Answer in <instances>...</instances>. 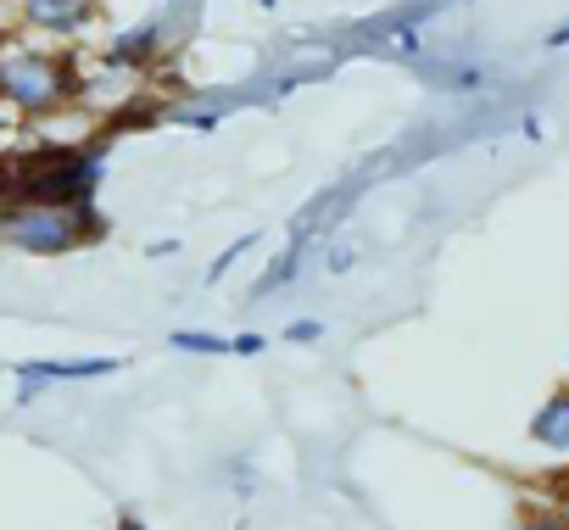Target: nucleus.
Instances as JSON below:
<instances>
[{
    "instance_id": "f257e3e1",
    "label": "nucleus",
    "mask_w": 569,
    "mask_h": 530,
    "mask_svg": "<svg viewBox=\"0 0 569 530\" xmlns=\"http://www.w3.org/2000/svg\"><path fill=\"white\" fill-rule=\"evenodd\" d=\"M107 140L90 146H40L29 157L0 162V201H40V207H96Z\"/></svg>"
},
{
    "instance_id": "f03ea898",
    "label": "nucleus",
    "mask_w": 569,
    "mask_h": 530,
    "mask_svg": "<svg viewBox=\"0 0 569 530\" xmlns=\"http://www.w3.org/2000/svg\"><path fill=\"white\" fill-rule=\"evenodd\" d=\"M84 73L68 51H46L29 40H0V107L18 118H57L68 107H79Z\"/></svg>"
},
{
    "instance_id": "7ed1b4c3",
    "label": "nucleus",
    "mask_w": 569,
    "mask_h": 530,
    "mask_svg": "<svg viewBox=\"0 0 569 530\" xmlns=\"http://www.w3.org/2000/svg\"><path fill=\"white\" fill-rule=\"evenodd\" d=\"M107 234V218L96 207H40V201H7L0 240L29 257H68Z\"/></svg>"
},
{
    "instance_id": "20e7f679",
    "label": "nucleus",
    "mask_w": 569,
    "mask_h": 530,
    "mask_svg": "<svg viewBox=\"0 0 569 530\" xmlns=\"http://www.w3.org/2000/svg\"><path fill=\"white\" fill-rule=\"evenodd\" d=\"M18 7H23L18 12L23 29L40 40H79L101 18V0H18Z\"/></svg>"
},
{
    "instance_id": "39448f33",
    "label": "nucleus",
    "mask_w": 569,
    "mask_h": 530,
    "mask_svg": "<svg viewBox=\"0 0 569 530\" xmlns=\"http://www.w3.org/2000/svg\"><path fill=\"white\" fill-rule=\"evenodd\" d=\"M123 358H73V363H18V402H34L46 386H68V380H107L118 374Z\"/></svg>"
},
{
    "instance_id": "423d86ee",
    "label": "nucleus",
    "mask_w": 569,
    "mask_h": 530,
    "mask_svg": "<svg viewBox=\"0 0 569 530\" xmlns=\"http://www.w3.org/2000/svg\"><path fill=\"white\" fill-rule=\"evenodd\" d=\"M162 51H168V40H162V23H134V29L112 34V40H107V51H101L96 62H107V68H123V73H146L151 62H162Z\"/></svg>"
},
{
    "instance_id": "0eeeda50",
    "label": "nucleus",
    "mask_w": 569,
    "mask_h": 530,
    "mask_svg": "<svg viewBox=\"0 0 569 530\" xmlns=\"http://www.w3.org/2000/svg\"><path fill=\"white\" fill-rule=\"evenodd\" d=\"M530 441L547 447V452H558V458H569V386L552 391V397L530 413Z\"/></svg>"
},
{
    "instance_id": "6e6552de",
    "label": "nucleus",
    "mask_w": 569,
    "mask_h": 530,
    "mask_svg": "<svg viewBox=\"0 0 569 530\" xmlns=\"http://www.w3.org/2000/svg\"><path fill=\"white\" fill-rule=\"evenodd\" d=\"M297 262H302V240H297V246L284 251V257L273 262V269H268V274H262V280L251 286V297H273V291H284V286L297 280Z\"/></svg>"
},
{
    "instance_id": "1a4fd4ad",
    "label": "nucleus",
    "mask_w": 569,
    "mask_h": 530,
    "mask_svg": "<svg viewBox=\"0 0 569 530\" xmlns=\"http://www.w3.org/2000/svg\"><path fill=\"white\" fill-rule=\"evenodd\" d=\"M168 341H173V352H196V358H223V352H234V341L207 336V330H173Z\"/></svg>"
},
{
    "instance_id": "9d476101",
    "label": "nucleus",
    "mask_w": 569,
    "mask_h": 530,
    "mask_svg": "<svg viewBox=\"0 0 569 530\" xmlns=\"http://www.w3.org/2000/svg\"><path fill=\"white\" fill-rule=\"evenodd\" d=\"M513 530H569V508H558V502L525 508V513L513 519Z\"/></svg>"
},
{
    "instance_id": "9b49d317",
    "label": "nucleus",
    "mask_w": 569,
    "mask_h": 530,
    "mask_svg": "<svg viewBox=\"0 0 569 530\" xmlns=\"http://www.w3.org/2000/svg\"><path fill=\"white\" fill-rule=\"evenodd\" d=\"M251 246H257V234H240V240H234V246H229L223 257H212V269H207V286H218V280H223V274L234 269V262H240V257H246Z\"/></svg>"
},
{
    "instance_id": "f8f14e48",
    "label": "nucleus",
    "mask_w": 569,
    "mask_h": 530,
    "mask_svg": "<svg viewBox=\"0 0 569 530\" xmlns=\"http://www.w3.org/2000/svg\"><path fill=\"white\" fill-rule=\"evenodd\" d=\"M325 336V319H297L291 330H284V341H291V347H313Z\"/></svg>"
},
{
    "instance_id": "ddd939ff",
    "label": "nucleus",
    "mask_w": 569,
    "mask_h": 530,
    "mask_svg": "<svg viewBox=\"0 0 569 530\" xmlns=\"http://www.w3.org/2000/svg\"><path fill=\"white\" fill-rule=\"evenodd\" d=\"M262 347H268V341H262L257 330H246V336H234V358H262Z\"/></svg>"
},
{
    "instance_id": "4468645a",
    "label": "nucleus",
    "mask_w": 569,
    "mask_h": 530,
    "mask_svg": "<svg viewBox=\"0 0 569 530\" xmlns=\"http://www.w3.org/2000/svg\"><path fill=\"white\" fill-rule=\"evenodd\" d=\"M352 262H358V251H352V246H336V251H330V274H347Z\"/></svg>"
},
{
    "instance_id": "2eb2a0df",
    "label": "nucleus",
    "mask_w": 569,
    "mask_h": 530,
    "mask_svg": "<svg viewBox=\"0 0 569 530\" xmlns=\"http://www.w3.org/2000/svg\"><path fill=\"white\" fill-rule=\"evenodd\" d=\"M552 502H558V508H569V463L552 474Z\"/></svg>"
},
{
    "instance_id": "dca6fc26",
    "label": "nucleus",
    "mask_w": 569,
    "mask_h": 530,
    "mask_svg": "<svg viewBox=\"0 0 569 530\" xmlns=\"http://www.w3.org/2000/svg\"><path fill=\"white\" fill-rule=\"evenodd\" d=\"M563 46H569V18H563V23L547 34V51H563Z\"/></svg>"
},
{
    "instance_id": "f3484780",
    "label": "nucleus",
    "mask_w": 569,
    "mask_h": 530,
    "mask_svg": "<svg viewBox=\"0 0 569 530\" xmlns=\"http://www.w3.org/2000/svg\"><path fill=\"white\" fill-rule=\"evenodd\" d=\"M118 530H146V524H140V519H129V513H123V519H118Z\"/></svg>"
},
{
    "instance_id": "a211bd4d",
    "label": "nucleus",
    "mask_w": 569,
    "mask_h": 530,
    "mask_svg": "<svg viewBox=\"0 0 569 530\" xmlns=\"http://www.w3.org/2000/svg\"><path fill=\"white\" fill-rule=\"evenodd\" d=\"M257 7H262V12H273V7H279V0H257Z\"/></svg>"
},
{
    "instance_id": "6ab92c4d",
    "label": "nucleus",
    "mask_w": 569,
    "mask_h": 530,
    "mask_svg": "<svg viewBox=\"0 0 569 530\" xmlns=\"http://www.w3.org/2000/svg\"><path fill=\"white\" fill-rule=\"evenodd\" d=\"M0 223H7V201H0Z\"/></svg>"
}]
</instances>
